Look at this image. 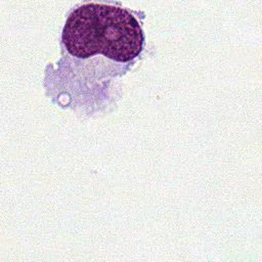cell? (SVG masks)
<instances>
[{"label": "cell", "mask_w": 262, "mask_h": 262, "mask_svg": "<svg viewBox=\"0 0 262 262\" xmlns=\"http://www.w3.org/2000/svg\"><path fill=\"white\" fill-rule=\"evenodd\" d=\"M61 40L68 52L76 57L101 53L126 62L139 55L144 37L138 20L128 9L89 2L69 14Z\"/></svg>", "instance_id": "1"}]
</instances>
